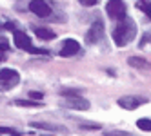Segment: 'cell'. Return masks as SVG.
<instances>
[{
    "label": "cell",
    "mask_w": 151,
    "mask_h": 136,
    "mask_svg": "<svg viewBox=\"0 0 151 136\" xmlns=\"http://www.w3.org/2000/svg\"><path fill=\"white\" fill-rule=\"evenodd\" d=\"M137 24L133 18L129 16H124L120 18V22H118L113 29V42L118 46V47H124L127 46L129 42H133L135 36H137Z\"/></svg>",
    "instance_id": "obj_1"
},
{
    "label": "cell",
    "mask_w": 151,
    "mask_h": 136,
    "mask_svg": "<svg viewBox=\"0 0 151 136\" xmlns=\"http://www.w3.org/2000/svg\"><path fill=\"white\" fill-rule=\"evenodd\" d=\"M13 40H15V46H17L18 49L26 51V53H31V55H33V53H35V55H46V51L35 47L33 42L29 40V36L24 33V31H20V29H17L15 33H13Z\"/></svg>",
    "instance_id": "obj_2"
},
{
    "label": "cell",
    "mask_w": 151,
    "mask_h": 136,
    "mask_svg": "<svg viewBox=\"0 0 151 136\" xmlns=\"http://www.w3.org/2000/svg\"><path fill=\"white\" fill-rule=\"evenodd\" d=\"M20 83V73L17 69L11 67H6V69H0V87L7 89H13Z\"/></svg>",
    "instance_id": "obj_3"
},
{
    "label": "cell",
    "mask_w": 151,
    "mask_h": 136,
    "mask_svg": "<svg viewBox=\"0 0 151 136\" xmlns=\"http://www.w3.org/2000/svg\"><path fill=\"white\" fill-rule=\"evenodd\" d=\"M126 2L124 0H107L106 4V13L111 20H118L126 16Z\"/></svg>",
    "instance_id": "obj_4"
},
{
    "label": "cell",
    "mask_w": 151,
    "mask_h": 136,
    "mask_svg": "<svg viewBox=\"0 0 151 136\" xmlns=\"http://www.w3.org/2000/svg\"><path fill=\"white\" fill-rule=\"evenodd\" d=\"M102 38H104V24L100 20H96V22L89 27V31L86 33V42H88L89 46H95V44H99Z\"/></svg>",
    "instance_id": "obj_5"
},
{
    "label": "cell",
    "mask_w": 151,
    "mask_h": 136,
    "mask_svg": "<svg viewBox=\"0 0 151 136\" xmlns=\"http://www.w3.org/2000/svg\"><path fill=\"white\" fill-rule=\"evenodd\" d=\"M144 103H147V98L144 96H122L118 98V105H120L122 109H127V111H133L140 105H144Z\"/></svg>",
    "instance_id": "obj_6"
},
{
    "label": "cell",
    "mask_w": 151,
    "mask_h": 136,
    "mask_svg": "<svg viewBox=\"0 0 151 136\" xmlns=\"http://www.w3.org/2000/svg\"><path fill=\"white\" fill-rule=\"evenodd\" d=\"M29 9L37 16H40V18H47L51 15V7H49V4L46 2V0H31V2H29Z\"/></svg>",
    "instance_id": "obj_7"
},
{
    "label": "cell",
    "mask_w": 151,
    "mask_h": 136,
    "mask_svg": "<svg viewBox=\"0 0 151 136\" xmlns=\"http://www.w3.org/2000/svg\"><path fill=\"white\" fill-rule=\"evenodd\" d=\"M64 107L68 109H75V111H88L89 109V102L82 98V96H71V98H66L62 103Z\"/></svg>",
    "instance_id": "obj_8"
},
{
    "label": "cell",
    "mask_w": 151,
    "mask_h": 136,
    "mask_svg": "<svg viewBox=\"0 0 151 136\" xmlns=\"http://www.w3.org/2000/svg\"><path fill=\"white\" fill-rule=\"evenodd\" d=\"M80 51V44L77 40H73V38H68V40H64V44H62V49H60V56L64 58H68V56H75Z\"/></svg>",
    "instance_id": "obj_9"
},
{
    "label": "cell",
    "mask_w": 151,
    "mask_h": 136,
    "mask_svg": "<svg viewBox=\"0 0 151 136\" xmlns=\"http://www.w3.org/2000/svg\"><path fill=\"white\" fill-rule=\"evenodd\" d=\"M31 127L35 129H44V131H51V132H68V129L64 125L58 123H47V122H31Z\"/></svg>",
    "instance_id": "obj_10"
},
{
    "label": "cell",
    "mask_w": 151,
    "mask_h": 136,
    "mask_svg": "<svg viewBox=\"0 0 151 136\" xmlns=\"http://www.w3.org/2000/svg\"><path fill=\"white\" fill-rule=\"evenodd\" d=\"M127 64L135 67V69H151V64L146 60V58H140V56H131L127 58Z\"/></svg>",
    "instance_id": "obj_11"
},
{
    "label": "cell",
    "mask_w": 151,
    "mask_h": 136,
    "mask_svg": "<svg viewBox=\"0 0 151 136\" xmlns=\"http://www.w3.org/2000/svg\"><path fill=\"white\" fill-rule=\"evenodd\" d=\"M33 31H35V35H37L40 40H53V38L57 36L55 31H51V29H47V27H35Z\"/></svg>",
    "instance_id": "obj_12"
},
{
    "label": "cell",
    "mask_w": 151,
    "mask_h": 136,
    "mask_svg": "<svg viewBox=\"0 0 151 136\" xmlns=\"http://www.w3.org/2000/svg\"><path fill=\"white\" fill-rule=\"evenodd\" d=\"M137 7L151 18V0H137Z\"/></svg>",
    "instance_id": "obj_13"
},
{
    "label": "cell",
    "mask_w": 151,
    "mask_h": 136,
    "mask_svg": "<svg viewBox=\"0 0 151 136\" xmlns=\"http://www.w3.org/2000/svg\"><path fill=\"white\" fill-rule=\"evenodd\" d=\"M137 127H138L140 131L151 132V118H140V120L137 122Z\"/></svg>",
    "instance_id": "obj_14"
},
{
    "label": "cell",
    "mask_w": 151,
    "mask_h": 136,
    "mask_svg": "<svg viewBox=\"0 0 151 136\" xmlns=\"http://www.w3.org/2000/svg\"><path fill=\"white\" fill-rule=\"evenodd\" d=\"M15 103H17V105H20V107H42V103H37V102H27V100H17Z\"/></svg>",
    "instance_id": "obj_15"
},
{
    "label": "cell",
    "mask_w": 151,
    "mask_h": 136,
    "mask_svg": "<svg viewBox=\"0 0 151 136\" xmlns=\"http://www.w3.org/2000/svg\"><path fill=\"white\" fill-rule=\"evenodd\" d=\"M60 95L66 96V98H71V96H80V91L78 89H62Z\"/></svg>",
    "instance_id": "obj_16"
},
{
    "label": "cell",
    "mask_w": 151,
    "mask_h": 136,
    "mask_svg": "<svg viewBox=\"0 0 151 136\" xmlns=\"http://www.w3.org/2000/svg\"><path fill=\"white\" fill-rule=\"evenodd\" d=\"M106 136H133V134H127V132H118V131H111V132H104Z\"/></svg>",
    "instance_id": "obj_17"
},
{
    "label": "cell",
    "mask_w": 151,
    "mask_h": 136,
    "mask_svg": "<svg viewBox=\"0 0 151 136\" xmlns=\"http://www.w3.org/2000/svg\"><path fill=\"white\" fill-rule=\"evenodd\" d=\"M78 2H80L84 7H91V6H95L96 2H99V0H78Z\"/></svg>",
    "instance_id": "obj_18"
},
{
    "label": "cell",
    "mask_w": 151,
    "mask_h": 136,
    "mask_svg": "<svg viewBox=\"0 0 151 136\" xmlns=\"http://www.w3.org/2000/svg\"><path fill=\"white\" fill-rule=\"evenodd\" d=\"M0 132H9V134H17L15 129H9V127H0Z\"/></svg>",
    "instance_id": "obj_19"
},
{
    "label": "cell",
    "mask_w": 151,
    "mask_h": 136,
    "mask_svg": "<svg viewBox=\"0 0 151 136\" xmlns=\"http://www.w3.org/2000/svg\"><path fill=\"white\" fill-rule=\"evenodd\" d=\"M31 98H38V100H40L42 95H40V93H35V91H33V93H31Z\"/></svg>",
    "instance_id": "obj_20"
},
{
    "label": "cell",
    "mask_w": 151,
    "mask_h": 136,
    "mask_svg": "<svg viewBox=\"0 0 151 136\" xmlns=\"http://www.w3.org/2000/svg\"><path fill=\"white\" fill-rule=\"evenodd\" d=\"M2 58H4V55H0V62H2Z\"/></svg>",
    "instance_id": "obj_21"
}]
</instances>
